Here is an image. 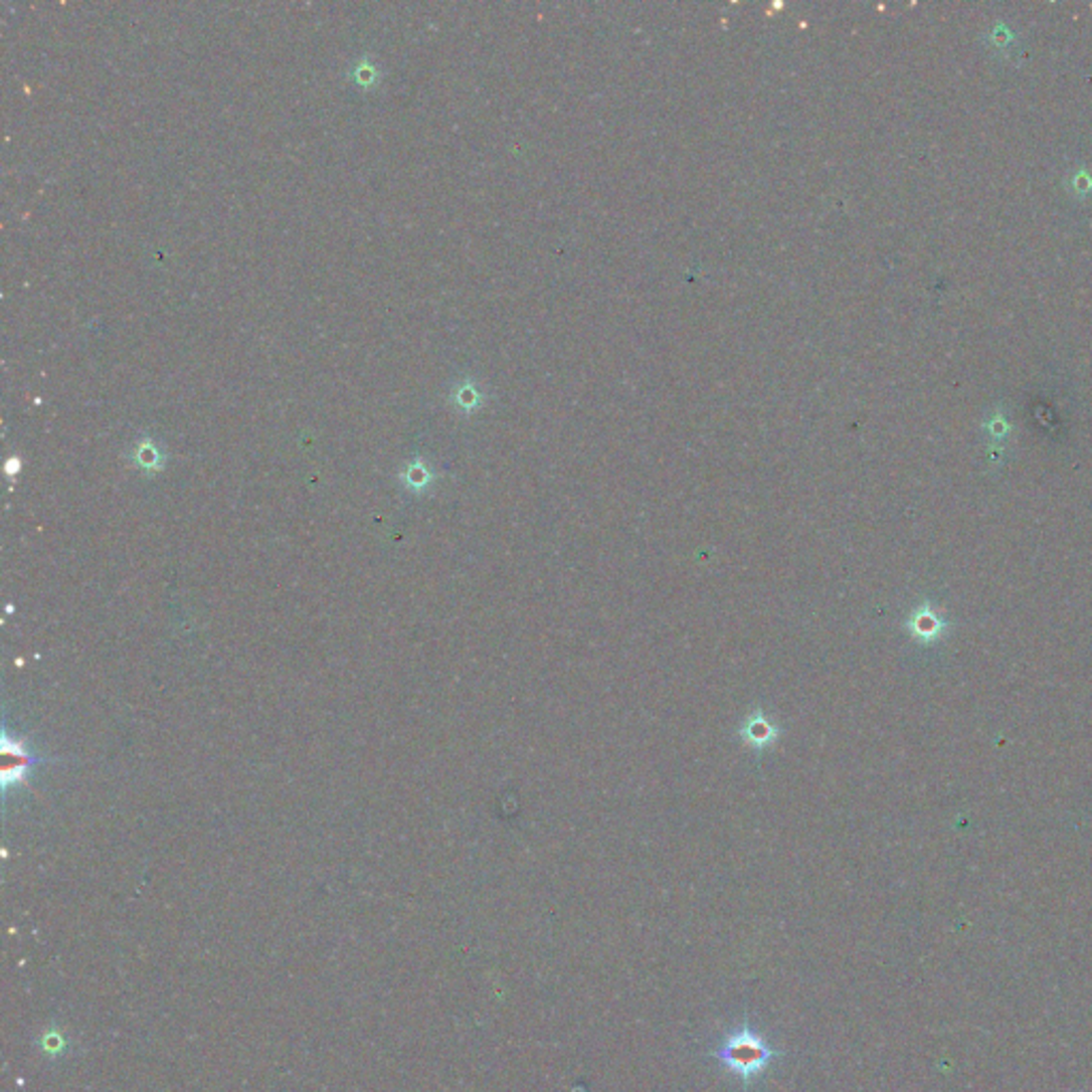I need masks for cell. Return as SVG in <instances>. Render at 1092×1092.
Returning a JSON list of instances; mask_svg holds the SVG:
<instances>
[{
  "label": "cell",
  "instance_id": "1",
  "mask_svg": "<svg viewBox=\"0 0 1092 1092\" xmlns=\"http://www.w3.org/2000/svg\"><path fill=\"white\" fill-rule=\"evenodd\" d=\"M715 1056L723 1069L747 1082L771 1065L775 1050L762 1035L745 1026L723 1039Z\"/></svg>",
  "mask_w": 1092,
  "mask_h": 1092
},
{
  "label": "cell",
  "instance_id": "2",
  "mask_svg": "<svg viewBox=\"0 0 1092 1092\" xmlns=\"http://www.w3.org/2000/svg\"><path fill=\"white\" fill-rule=\"evenodd\" d=\"M777 736H779V732L773 726V721L766 717V713L760 711V708H756V711L751 715H747V719L743 721L741 739L749 747L766 749V747H771L777 741Z\"/></svg>",
  "mask_w": 1092,
  "mask_h": 1092
},
{
  "label": "cell",
  "instance_id": "3",
  "mask_svg": "<svg viewBox=\"0 0 1092 1092\" xmlns=\"http://www.w3.org/2000/svg\"><path fill=\"white\" fill-rule=\"evenodd\" d=\"M43 1045H46V1047H48V1052H52V1054H54V1052H56V1050H54V1047H56V1045H58V1047H65V1041H63L61 1037H58V1035H56V1032H48V1035H46V1037H43Z\"/></svg>",
  "mask_w": 1092,
  "mask_h": 1092
},
{
  "label": "cell",
  "instance_id": "4",
  "mask_svg": "<svg viewBox=\"0 0 1092 1092\" xmlns=\"http://www.w3.org/2000/svg\"><path fill=\"white\" fill-rule=\"evenodd\" d=\"M410 478H412L410 484H417V486H423V484H427V480H430V478H427L425 469H410Z\"/></svg>",
  "mask_w": 1092,
  "mask_h": 1092
}]
</instances>
